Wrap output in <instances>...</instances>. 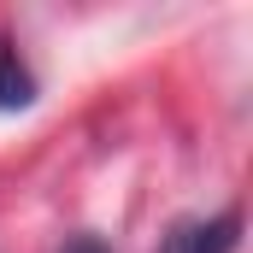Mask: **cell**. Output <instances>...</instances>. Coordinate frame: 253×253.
<instances>
[{"mask_svg":"<svg viewBox=\"0 0 253 253\" xmlns=\"http://www.w3.org/2000/svg\"><path fill=\"white\" fill-rule=\"evenodd\" d=\"M242 248V212H212V218H183L159 236V253H236Z\"/></svg>","mask_w":253,"mask_h":253,"instance_id":"obj_1","label":"cell"},{"mask_svg":"<svg viewBox=\"0 0 253 253\" xmlns=\"http://www.w3.org/2000/svg\"><path fill=\"white\" fill-rule=\"evenodd\" d=\"M36 100V83H30V65L18 59L12 42H0V112H18Z\"/></svg>","mask_w":253,"mask_h":253,"instance_id":"obj_2","label":"cell"},{"mask_svg":"<svg viewBox=\"0 0 253 253\" xmlns=\"http://www.w3.org/2000/svg\"><path fill=\"white\" fill-rule=\"evenodd\" d=\"M65 253H106V248H100L94 236H71V242H65Z\"/></svg>","mask_w":253,"mask_h":253,"instance_id":"obj_3","label":"cell"}]
</instances>
